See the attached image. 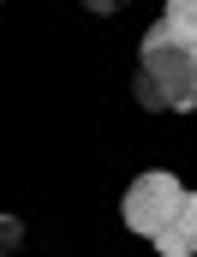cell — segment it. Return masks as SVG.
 Wrapping results in <instances>:
<instances>
[{
    "label": "cell",
    "mask_w": 197,
    "mask_h": 257,
    "mask_svg": "<svg viewBox=\"0 0 197 257\" xmlns=\"http://www.w3.org/2000/svg\"><path fill=\"white\" fill-rule=\"evenodd\" d=\"M161 257H197V192H185V203L173 209V221L155 233Z\"/></svg>",
    "instance_id": "cell-3"
},
{
    "label": "cell",
    "mask_w": 197,
    "mask_h": 257,
    "mask_svg": "<svg viewBox=\"0 0 197 257\" xmlns=\"http://www.w3.org/2000/svg\"><path fill=\"white\" fill-rule=\"evenodd\" d=\"M185 203V186L173 180V174H137L131 180V192H126V203H120V215H126V227L131 233H143V239H155L167 221H173V209Z\"/></svg>",
    "instance_id": "cell-2"
},
{
    "label": "cell",
    "mask_w": 197,
    "mask_h": 257,
    "mask_svg": "<svg viewBox=\"0 0 197 257\" xmlns=\"http://www.w3.org/2000/svg\"><path fill=\"white\" fill-rule=\"evenodd\" d=\"M167 18H173L185 36H197V0H167Z\"/></svg>",
    "instance_id": "cell-4"
},
{
    "label": "cell",
    "mask_w": 197,
    "mask_h": 257,
    "mask_svg": "<svg viewBox=\"0 0 197 257\" xmlns=\"http://www.w3.org/2000/svg\"><path fill=\"white\" fill-rule=\"evenodd\" d=\"M84 6H90V12H102V18H108V12H120V6H126V0H84Z\"/></svg>",
    "instance_id": "cell-5"
},
{
    "label": "cell",
    "mask_w": 197,
    "mask_h": 257,
    "mask_svg": "<svg viewBox=\"0 0 197 257\" xmlns=\"http://www.w3.org/2000/svg\"><path fill=\"white\" fill-rule=\"evenodd\" d=\"M131 90L155 114H191L197 108V36H185L173 18L149 24L143 30V48H137Z\"/></svg>",
    "instance_id": "cell-1"
}]
</instances>
